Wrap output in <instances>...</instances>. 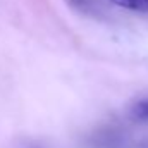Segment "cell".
I'll return each mask as SVG.
<instances>
[{
	"instance_id": "cell-4",
	"label": "cell",
	"mask_w": 148,
	"mask_h": 148,
	"mask_svg": "<svg viewBox=\"0 0 148 148\" xmlns=\"http://www.w3.org/2000/svg\"><path fill=\"white\" fill-rule=\"evenodd\" d=\"M138 148H148V140L147 141H141V143L138 145Z\"/></svg>"
},
{
	"instance_id": "cell-3",
	"label": "cell",
	"mask_w": 148,
	"mask_h": 148,
	"mask_svg": "<svg viewBox=\"0 0 148 148\" xmlns=\"http://www.w3.org/2000/svg\"><path fill=\"white\" fill-rule=\"evenodd\" d=\"M133 117L138 121H147L148 119V100H141L133 107Z\"/></svg>"
},
{
	"instance_id": "cell-2",
	"label": "cell",
	"mask_w": 148,
	"mask_h": 148,
	"mask_svg": "<svg viewBox=\"0 0 148 148\" xmlns=\"http://www.w3.org/2000/svg\"><path fill=\"white\" fill-rule=\"evenodd\" d=\"M110 3L127 9V10H134V12H148V0H109Z\"/></svg>"
},
{
	"instance_id": "cell-1",
	"label": "cell",
	"mask_w": 148,
	"mask_h": 148,
	"mask_svg": "<svg viewBox=\"0 0 148 148\" xmlns=\"http://www.w3.org/2000/svg\"><path fill=\"white\" fill-rule=\"evenodd\" d=\"M124 140L117 131H98L91 136V148H122Z\"/></svg>"
}]
</instances>
